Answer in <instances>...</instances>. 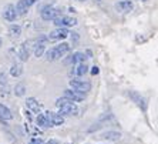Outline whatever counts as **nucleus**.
Masks as SVG:
<instances>
[{
	"instance_id": "f257e3e1",
	"label": "nucleus",
	"mask_w": 158,
	"mask_h": 144,
	"mask_svg": "<svg viewBox=\"0 0 158 144\" xmlns=\"http://www.w3.org/2000/svg\"><path fill=\"white\" fill-rule=\"evenodd\" d=\"M56 107L59 108V114L61 116H77L78 114V107L73 100L63 97V99L56 100Z\"/></svg>"
},
{
	"instance_id": "f03ea898",
	"label": "nucleus",
	"mask_w": 158,
	"mask_h": 144,
	"mask_svg": "<svg viewBox=\"0 0 158 144\" xmlns=\"http://www.w3.org/2000/svg\"><path fill=\"white\" fill-rule=\"evenodd\" d=\"M69 50H70V44H69V43H61V44H57L50 49V50L46 53V56H47L48 61H56V60L61 59Z\"/></svg>"
},
{
	"instance_id": "7ed1b4c3",
	"label": "nucleus",
	"mask_w": 158,
	"mask_h": 144,
	"mask_svg": "<svg viewBox=\"0 0 158 144\" xmlns=\"http://www.w3.org/2000/svg\"><path fill=\"white\" fill-rule=\"evenodd\" d=\"M59 15H60V10H59V9H56L54 6H50V4L44 6V7L41 9V11H40L41 19H43V20H46V22H50V20L56 19Z\"/></svg>"
},
{
	"instance_id": "20e7f679",
	"label": "nucleus",
	"mask_w": 158,
	"mask_h": 144,
	"mask_svg": "<svg viewBox=\"0 0 158 144\" xmlns=\"http://www.w3.org/2000/svg\"><path fill=\"white\" fill-rule=\"evenodd\" d=\"M53 22L57 27H71L77 24V20L73 17H69V16H61L59 15L56 19H53Z\"/></svg>"
},
{
	"instance_id": "39448f33",
	"label": "nucleus",
	"mask_w": 158,
	"mask_h": 144,
	"mask_svg": "<svg viewBox=\"0 0 158 144\" xmlns=\"http://www.w3.org/2000/svg\"><path fill=\"white\" fill-rule=\"evenodd\" d=\"M36 2L37 0H19L17 4L15 6L17 16H24L27 13V10H29V9Z\"/></svg>"
},
{
	"instance_id": "423d86ee",
	"label": "nucleus",
	"mask_w": 158,
	"mask_h": 144,
	"mask_svg": "<svg viewBox=\"0 0 158 144\" xmlns=\"http://www.w3.org/2000/svg\"><path fill=\"white\" fill-rule=\"evenodd\" d=\"M70 86L74 90L81 91V93H88L91 90V84L84 80H70Z\"/></svg>"
},
{
	"instance_id": "0eeeda50",
	"label": "nucleus",
	"mask_w": 158,
	"mask_h": 144,
	"mask_svg": "<svg viewBox=\"0 0 158 144\" xmlns=\"http://www.w3.org/2000/svg\"><path fill=\"white\" fill-rule=\"evenodd\" d=\"M46 118H47L48 124L50 127H54V126H60L64 123V118H63L61 114H57V113H53V111H47V113H44Z\"/></svg>"
},
{
	"instance_id": "6e6552de",
	"label": "nucleus",
	"mask_w": 158,
	"mask_h": 144,
	"mask_svg": "<svg viewBox=\"0 0 158 144\" xmlns=\"http://www.w3.org/2000/svg\"><path fill=\"white\" fill-rule=\"evenodd\" d=\"M69 30L66 27H57L56 30H53L52 33L48 34L47 40H61V39H66L69 36Z\"/></svg>"
},
{
	"instance_id": "1a4fd4ad",
	"label": "nucleus",
	"mask_w": 158,
	"mask_h": 144,
	"mask_svg": "<svg viewBox=\"0 0 158 144\" xmlns=\"http://www.w3.org/2000/svg\"><path fill=\"white\" fill-rule=\"evenodd\" d=\"M30 43H31V41H24V43H22L20 49H19V57H20V60H22V61H27V60H29L30 50H31Z\"/></svg>"
},
{
	"instance_id": "9d476101",
	"label": "nucleus",
	"mask_w": 158,
	"mask_h": 144,
	"mask_svg": "<svg viewBox=\"0 0 158 144\" xmlns=\"http://www.w3.org/2000/svg\"><path fill=\"white\" fill-rule=\"evenodd\" d=\"M3 17L7 20V22H15L17 19V13H16V7L15 4H7L3 10Z\"/></svg>"
},
{
	"instance_id": "9b49d317",
	"label": "nucleus",
	"mask_w": 158,
	"mask_h": 144,
	"mask_svg": "<svg viewBox=\"0 0 158 144\" xmlns=\"http://www.w3.org/2000/svg\"><path fill=\"white\" fill-rule=\"evenodd\" d=\"M64 97L73 100V101H83L85 97V93L77 91V90H64Z\"/></svg>"
},
{
	"instance_id": "f8f14e48",
	"label": "nucleus",
	"mask_w": 158,
	"mask_h": 144,
	"mask_svg": "<svg viewBox=\"0 0 158 144\" xmlns=\"http://www.w3.org/2000/svg\"><path fill=\"white\" fill-rule=\"evenodd\" d=\"M132 7H134V4L130 0H121V2L115 3V10L120 13H128L132 10Z\"/></svg>"
},
{
	"instance_id": "ddd939ff",
	"label": "nucleus",
	"mask_w": 158,
	"mask_h": 144,
	"mask_svg": "<svg viewBox=\"0 0 158 144\" xmlns=\"http://www.w3.org/2000/svg\"><path fill=\"white\" fill-rule=\"evenodd\" d=\"M128 96L131 97L134 101H135V104L138 106V107L143 108V110L145 111V108H147V103H145V99H144L143 96H140V94H138V93H135V91H130Z\"/></svg>"
},
{
	"instance_id": "4468645a",
	"label": "nucleus",
	"mask_w": 158,
	"mask_h": 144,
	"mask_svg": "<svg viewBox=\"0 0 158 144\" xmlns=\"http://www.w3.org/2000/svg\"><path fill=\"white\" fill-rule=\"evenodd\" d=\"M13 114H11V111L9 110L4 104H0V120H3V121H7V120H11Z\"/></svg>"
},
{
	"instance_id": "2eb2a0df",
	"label": "nucleus",
	"mask_w": 158,
	"mask_h": 144,
	"mask_svg": "<svg viewBox=\"0 0 158 144\" xmlns=\"http://www.w3.org/2000/svg\"><path fill=\"white\" fill-rule=\"evenodd\" d=\"M26 106H27V108H29V110H31L33 113H40V106H39V103H37L36 99H33V97L27 99Z\"/></svg>"
},
{
	"instance_id": "dca6fc26",
	"label": "nucleus",
	"mask_w": 158,
	"mask_h": 144,
	"mask_svg": "<svg viewBox=\"0 0 158 144\" xmlns=\"http://www.w3.org/2000/svg\"><path fill=\"white\" fill-rule=\"evenodd\" d=\"M87 59L85 57V54L84 53H81V52H77V53H74V54H71V57H70V63H73V64H77V63H83L84 60Z\"/></svg>"
},
{
	"instance_id": "f3484780",
	"label": "nucleus",
	"mask_w": 158,
	"mask_h": 144,
	"mask_svg": "<svg viewBox=\"0 0 158 144\" xmlns=\"http://www.w3.org/2000/svg\"><path fill=\"white\" fill-rule=\"evenodd\" d=\"M87 71H88V67H87V64L83 61V63H77V66L74 67L73 73L76 74V76H84Z\"/></svg>"
},
{
	"instance_id": "a211bd4d",
	"label": "nucleus",
	"mask_w": 158,
	"mask_h": 144,
	"mask_svg": "<svg viewBox=\"0 0 158 144\" xmlns=\"http://www.w3.org/2000/svg\"><path fill=\"white\" fill-rule=\"evenodd\" d=\"M20 34H22V27L19 24H11L9 27V36L10 37H19Z\"/></svg>"
},
{
	"instance_id": "6ab92c4d",
	"label": "nucleus",
	"mask_w": 158,
	"mask_h": 144,
	"mask_svg": "<svg viewBox=\"0 0 158 144\" xmlns=\"http://www.w3.org/2000/svg\"><path fill=\"white\" fill-rule=\"evenodd\" d=\"M22 73H23V66H22V64L16 63V64H13V66H11L10 74L13 76V77H19V76H20Z\"/></svg>"
},
{
	"instance_id": "aec40b11",
	"label": "nucleus",
	"mask_w": 158,
	"mask_h": 144,
	"mask_svg": "<svg viewBox=\"0 0 158 144\" xmlns=\"http://www.w3.org/2000/svg\"><path fill=\"white\" fill-rule=\"evenodd\" d=\"M24 91H26V86H24V83H17L15 87V94L17 97H22L24 96Z\"/></svg>"
},
{
	"instance_id": "412c9836",
	"label": "nucleus",
	"mask_w": 158,
	"mask_h": 144,
	"mask_svg": "<svg viewBox=\"0 0 158 144\" xmlns=\"http://www.w3.org/2000/svg\"><path fill=\"white\" fill-rule=\"evenodd\" d=\"M36 121H37V124L40 127H50V124H48V121H47V118H46V116L44 114H37V118H36Z\"/></svg>"
},
{
	"instance_id": "4be33fe9",
	"label": "nucleus",
	"mask_w": 158,
	"mask_h": 144,
	"mask_svg": "<svg viewBox=\"0 0 158 144\" xmlns=\"http://www.w3.org/2000/svg\"><path fill=\"white\" fill-rule=\"evenodd\" d=\"M121 137V134L117 133V131H108V133H104L103 134V138H107V140H118Z\"/></svg>"
},
{
	"instance_id": "5701e85b",
	"label": "nucleus",
	"mask_w": 158,
	"mask_h": 144,
	"mask_svg": "<svg viewBox=\"0 0 158 144\" xmlns=\"http://www.w3.org/2000/svg\"><path fill=\"white\" fill-rule=\"evenodd\" d=\"M6 74L4 73H0V84H6Z\"/></svg>"
},
{
	"instance_id": "b1692460",
	"label": "nucleus",
	"mask_w": 158,
	"mask_h": 144,
	"mask_svg": "<svg viewBox=\"0 0 158 144\" xmlns=\"http://www.w3.org/2000/svg\"><path fill=\"white\" fill-rule=\"evenodd\" d=\"M98 73H100V69L97 66H94L91 69V74H93V76H96V74H98Z\"/></svg>"
},
{
	"instance_id": "393cba45",
	"label": "nucleus",
	"mask_w": 158,
	"mask_h": 144,
	"mask_svg": "<svg viewBox=\"0 0 158 144\" xmlns=\"http://www.w3.org/2000/svg\"><path fill=\"white\" fill-rule=\"evenodd\" d=\"M47 144H60V143H59V140H50Z\"/></svg>"
},
{
	"instance_id": "a878e982",
	"label": "nucleus",
	"mask_w": 158,
	"mask_h": 144,
	"mask_svg": "<svg viewBox=\"0 0 158 144\" xmlns=\"http://www.w3.org/2000/svg\"><path fill=\"white\" fill-rule=\"evenodd\" d=\"M30 144H40V143H39V141H31Z\"/></svg>"
},
{
	"instance_id": "bb28decb",
	"label": "nucleus",
	"mask_w": 158,
	"mask_h": 144,
	"mask_svg": "<svg viewBox=\"0 0 158 144\" xmlns=\"http://www.w3.org/2000/svg\"><path fill=\"white\" fill-rule=\"evenodd\" d=\"M0 47H2V39H0Z\"/></svg>"
},
{
	"instance_id": "cd10ccee",
	"label": "nucleus",
	"mask_w": 158,
	"mask_h": 144,
	"mask_svg": "<svg viewBox=\"0 0 158 144\" xmlns=\"http://www.w3.org/2000/svg\"><path fill=\"white\" fill-rule=\"evenodd\" d=\"M141 2H147V0H141Z\"/></svg>"
}]
</instances>
